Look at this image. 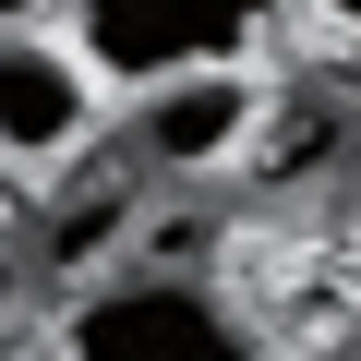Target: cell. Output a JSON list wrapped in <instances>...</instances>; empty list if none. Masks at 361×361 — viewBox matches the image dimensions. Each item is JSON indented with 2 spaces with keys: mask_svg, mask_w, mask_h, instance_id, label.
Segmentation results:
<instances>
[{
  "mask_svg": "<svg viewBox=\"0 0 361 361\" xmlns=\"http://www.w3.org/2000/svg\"><path fill=\"white\" fill-rule=\"evenodd\" d=\"M97 97H157L180 73H241L277 37V0H73L61 13Z\"/></svg>",
  "mask_w": 361,
  "mask_h": 361,
  "instance_id": "obj_1",
  "label": "cell"
},
{
  "mask_svg": "<svg viewBox=\"0 0 361 361\" xmlns=\"http://www.w3.org/2000/svg\"><path fill=\"white\" fill-rule=\"evenodd\" d=\"M61 361H265V337H253V313H241L229 289H205L193 265H169V277L133 265V277H109V289L73 301Z\"/></svg>",
  "mask_w": 361,
  "mask_h": 361,
  "instance_id": "obj_2",
  "label": "cell"
},
{
  "mask_svg": "<svg viewBox=\"0 0 361 361\" xmlns=\"http://www.w3.org/2000/svg\"><path fill=\"white\" fill-rule=\"evenodd\" d=\"M265 121H277V97H265V73L241 61V73H180V85L133 97L121 145H133L145 180H217V169H241V157L265 145Z\"/></svg>",
  "mask_w": 361,
  "mask_h": 361,
  "instance_id": "obj_3",
  "label": "cell"
},
{
  "mask_svg": "<svg viewBox=\"0 0 361 361\" xmlns=\"http://www.w3.org/2000/svg\"><path fill=\"white\" fill-rule=\"evenodd\" d=\"M97 157V73L73 61L61 25L0 37V169L37 180V169H85Z\"/></svg>",
  "mask_w": 361,
  "mask_h": 361,
  "instance_id": "obj_4",
  "label": "cell"
},
{
  "mask_svg": "<svg viewBox=\"0 0 361 361\" xmlns=\"http://www.w3.org/2000/svg\"><path fill=\"white\" fill-rule=\"evenodd\" d=\"M337 145H349V121H325V109H289V121H265V145H253V180H265V193H289V180L337 169Z\"/></svg>",
  "mask_w": 361,
  "mask_h": 361,
  "instance_id": "obj_5",
  "label": "cell"
},
{
  "mask_svg": "<svg viewBox=\"0 0 361 361\" xmlns=\"http://www.w3.org/2000/svg\"><path fill=\"white\" fill-rule=\"evenodd\" d=\"M73 0H0V37H25V25H61Z\"/></svg>",
  "mask_w": 361,
  "mask_h": 361,
  "instance_id": "obj_6",
  "label": "cell"
},
{
  "mask_svg": "<svg viewBox=\"0 0 361 361\" xmlns=\"http://www.w3.org/2000/svg\"><path fill=\"white\" fill-rule=\"evenodd\" d=\"M313 25H337V37H361V0H301Z\"/></svg>",
  "mask_w": 361,
  "mask_h": 361,
  "instance_id": "obj_7",
  "label": "cell"
},
{
  "mask_svg": "<svg viewBox=\"0 0 361 361\" xmlns=\"http://www.w3.org/2000/svg\"><path fill=\"white\" fill-rule=\"evenodd\" d=\"M0 217H13V169H0Z\"/></svg>",
  "mask_w": 361,
  "mask_h": 361,
  "instance_id": "obj_8",
  "label": "cell"
}]
</instances>
